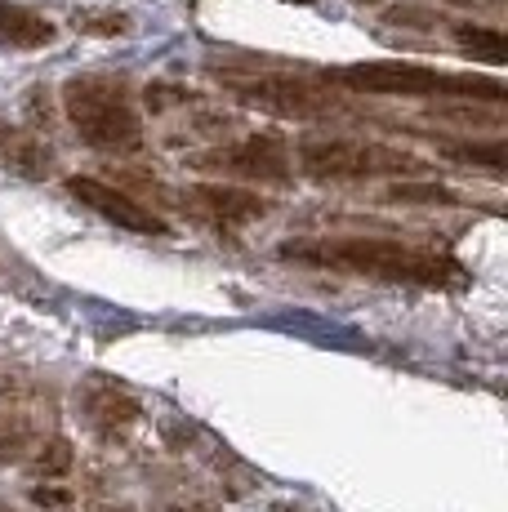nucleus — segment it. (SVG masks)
Returning <instances> with one entry per match:
<instances>
[{
    "label": "nucleus",
    "mask_w": 508,
    "mask_h": 512,
    "mask_svg": "<svg viewBox=\"0 0 508 512\" xmlns=\"http://www.w3.org/2000/svg\"><path fill=\"white\" fill-rule=\"evenodd\" d=\"M72 27L85 36H125L130 32V18L116 14V9H76Z\"/></svg>",
    "instance_id": "nucleus-16"
},
{
    "label": "nucleus",
    "mask_w": 508,
    "mask_h": 512,
    "mask_svg": "<svg viewBox=\"0 0 508 512\" xmlns=\"http://www.w3.org/2000/svg\"><path fill=\"white\" fill-rule=\"evenodd\" d=\"M72 490H67V486H36L32 490V504L36 508H67V504H72Z\"/></svg>",
    "instance_id": "nucleus-18"
},
{
    "label": "nucleus",
    "mask_w": 508,
    "mask_h": 512,
    "mask_svg": "<svg viewBox=\"0 0 508 512\" xmlns=\"http://www.w3.org/2000/svg\"><path fill=\"white\" fill-rule=\"evenodd\" d=\"M0 161L9 165V170L27 174V179H45L54 165L50 147L36 139L32 130H18V125H5L0 121Z\"/></svg>",
    "instance_id": "nucleus-12"
},
{
    "label": "nucleus",
    "mask_w": 508,
    "mask_h": 512,
    "mask_svg": "<svg viewBox=\"0 0 508 512\" xmlns=\"http://www.w3.org/2000/svg\"><path fill=\"white\" fill-rule=\"evenodd\" d=\"M63 116L85 147L107 156H134L143 147V116L130 85L107 72H81L63 85Z\"/></svg>",
    "instance_id": "nucleus-2"
},
{
    "label": "nucleus",
    "mask_w": 508,
    "mask_h": 512,
    "mask_svg": "<svg viewBox=\"0 0 508 512\" xmlns=\"http://www.w3.org/2000/svg\"><path fill=\"white\" fill-rule=\"evenodd\" d=\"M232 94H237L246 107L286 116V121H321V116L339 112L335 94H326L312 81H299V76H254V81L232 85Z\"/></svg>",
    "instance_id": "nucleus-6"
},
{
    "label": "nucleus",
    "mask_w": 508,
    "mask_h": 512,
    "mask_svg": "<svg viewBox=\"0 0 508 512\" xmlns=\"http://www.w3.org/2000/svg\"><path fill=\"white\" fill-rule=\"evenodd\" d=\"M81 415L103 441H116L143 419V406L134 392L116 388V383H107V379H90L81 392Z\"/></svg>",
    "instance_id": "nucleus-9"
},
{
    "label": "nucleus",
    "mask_w": 508,
    "mask_h": 512,
    "mask_svg": "<svg viewBox=\"0 0 508 512\" xmlns=\"http://www.w3.org/2000/svg\"><path fill=\"white\" fill-rule=\"evenodd\" d=\"M58 41V27L41 9L18 5V0H0V45L9 49H45Z\"/></svg>",
    "instance_id": "nucleus-11"
},
{
    "label": "nucleus",
    "mask_w": 508,
    "mask_h": 512,
    "mask_svg": "<svg viewBox=\"0 0 508 512\" xmlns=\"http://www.w3.org/2000/svg\"><path fill=\"white\" fill-rule=\"evenodd\" d=\"M41 441V428H36L32 410L18 401V383H0V464H18L27 459Z\"/></svg>",
    "instance_id": "nucleus-10"
},
{
    "label": "nucleus",
    "mask_w": 508,
    "mask_h": 512,
    "mask_svg": "<svg viewBox=\"0 0 508 512\" xmlns=\"http://www.w3.org/2000/svg\"><path fill=\"white\" fill-rule=\"evenodd\" d=\"M286 263H304L321 272H348V277L393 281V285H424V290H464L468 272L451 254L424 250V245L388 241V236H317V241H286Z\"/></svg>",
    "instance_id": "nucleus-1"
},
{
    "label": "nucleus",
    "mask_w": 508,
    "mask_h": 512,
    "mask_svg": "<svg viewBox=\"0 0 508 512\" xmlns=\"http://www.w3.org/2000/svg\"><path fill=\"white\" fill-rule=\"evenodd\" d=\"M63 187H67L72 201H81L85 210H94L99 219L116 223V228L139 232V236H170V223H165L156 210H148L143 201H134L130 192H121V187H112L103 179H90V174H72Z\"/></svg>",
    "instance_id": "nucleus-7"
},
{
    "label": "nucleus",
    "mask_w": 508,
    "mask_h": 512,
    "mask_svg": "<svg viewBox=\"0 0 508 512\" xmlns=\"http://www.w3.org/2000/svg\"><path fill=\"white\" fill-rule=\"evenodd\" d=\"M72 464H76L72 441H63V437L36 441V450H32V468L41 472V477H63V472H72Z\"/></svg>",
    "instance_id": "nucleus-15"
},
{
    "label": "nucleus",
    "mask_w": 508,
    "mask_h": 512,
    "mask_svg": "<svg viewBox=\"0 0 508 512\" xmlns=\"http://www.w3.org/2000/svg\"><path fill=\"white\" fill-rule=\"evenodd\" d=\"M299 174L312 183H366V179H402V174H424L419 156L402 152L388 143H366V139H317L299 143Z\"/></svg>",
    "instance_id": "nucleus-4"
},
{
    "label": "nucleus",
    "mask_w": 508,
    "mask_h": 512,
    "mask_svg": "<svg viewBox=\"0 0 508 512\" xmlns=\"http://www.w3.org/2000/svg\"><path fill=\"white\" fill-rule=\"evenodd\" d=\"M295 5H317V0H295Z\"/></svg>",
    "instance_id": "nucleus-19"
},
{
    "label": "nucleus",
    "mask_w": 508,
    "mask_h": 512,
    "mask_svg": "<svg viewBox=\"0 0 508 512\" xmlns=\"http://www.w3.org/2000/svg\"><path fill=\"white\" fill-rule=\"evenodd\" d=\"M183 205H188V210H197L201 219H210L214 228H246V223L268 219V210H272L259 192L228 187V183H197V187H188V192H183Z\"/></svg>",
    "instance_id": "nucleus-8"
},
{
    "label": "nucleus",
    "mask_w": 508,
    "mask_h": 512,
    "mask_svg": "<svg viewBox=\"0 0 508 512\" xmlns=\"http://www.w3.org/2000/svg\"><path fill=\"white\" fill-rule=\"evenodd\" d=\"M446 156H455V161H473V165H486V170H491V174H504L508 147H504V139H495V143H468V147H446Z\"/></svg>",
    "instance_id": "nucleus-17"
},
{
    "label": "nucleus",
    "mask_w": 508,
    "mask_h": 512,
    "mask_svg": "<svg viewBox=\"0 0 508 512\" xmlns=\"http://www.w3.org/2000/svg\"><path fill=\"white\" fill-rule=\"evenodd\" d=\"M326 81L344 85L353 94H384V98H482V103H504V81L491 76H468V72H437V67L397 63V58H379V63H353L326 72Z\"/></svg>",
    "instance_id": "nucleus-3"
},
{
    "label": "nucleus",
    "mask_w": 508,
    "mask_h": 512,
    "mask_svg": "<svg viewBox=\"0 0 508 512\" xmlns=\"http://www.w3.org/2000/svg\"><path fill=\"white\" fill-rule=\"evenodd\" d=\"M388 205H459V196L442 183H393L384 192Z\"/></svg>",
    "instance_id": "nucleus-14"
},
{
    "label": "nucleus",
    "mask_w": 508,
    "mask_h": 512,
    "mask_svg": "<svg viewBox=\"0 0 508 512\" xmlns=\"http://www.w3.org/2000/svg\"><path fill=\"white\" fill-rule=\"evenodd\" d=\"M197 170L210 174H232V179H250V183H290L295 179V165H290V143L281 134L263 130V134H246V139L201 152Z\"/></svg>",
    "instance_id": "nucleus-5"
},
{
    "label": "nucleus",
    "mask_w": 508,
    "mask_h": 512,
    "mask_svg": "<svg viewBox=\"0 0 508 512\" xmlns=\"http://www.w3.org/2000/svg\"><path fill=\"white\" fill-rule=\"evenodd\" d=\"M455 45L464 49L468 58L486 67H504L508 63V36L500 27H482V23H459L455 27Z\"/></svg>",
    "instance_id": "nucleus-13"
}]
</instances>
